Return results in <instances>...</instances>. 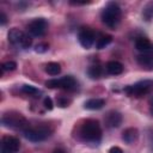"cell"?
<instances>
[{
  "label": "cell",
  "mask_w": 153,
  "mask_h": 153,
  "mask_svg": "<svg viewBox=\"0 0 153 153\" xmlns=\"http://www.w3.org/2000/svg\"><path fill=\"white\" fill-rule=\"evenodd\" d=\"M80 136L86 142H99L102 137V128L99 122L92 118L84 121V123L80 127Z\"/></svg>",
  "instance_id": "obj_1"
},
{
  "label": "cell",
  "mask_w": 153,
  "mask_h": 153,
  "mask_svg": "<svg viewBox=\"0 0 153 153\" xmlns=\"http://www.w3.org/2000/svg\"><path fill=\"white\" fill-rule=\"evenodd\" d=\"M102 22L110 29H115L121 20V8L116 2H108L100 13Z\"/></svg>",
  "instance_id": "obj_2"
},
{
  "label": "cell",
  "mask_w": 153,
  "mask_h": 153,
  "mask_svg": "<svg viewBox=\"0 0 153 153\" xmlns=\"http://www.w3.org/2000/svg\"><path fill=\"white\" fill-rule=\"evenodd\" d=\"M1 123L11 129H20V130H25L29 128V122L19 112L16 111H10L2 115L1 117Z\"/></svg>",
  "instance_id": "obj_3"
},
{
  "label": "cell",
  "mask_w": 153,
  "mask_h": 153,
  "mask_svg": "<svg viewBox=\"0 0 153 153\" xmlns=\"http://www.w3.org/2000/svg\"><path fill=\"white\" fill-rule=\"evenodd\" d=\"M8 41L16 45V47H19V48H23V49H26V48H30L31 44H32V39L31 37L25 33L24 31L17 29V27H13L8 31Z\"/></svg>",
  "instance_id": "obj_4"
},
{
  "label": "cell",
  "mask_w": 153,
  "mask_h": 153,
  "mask_svg": "<svg viewBox=\"0 0 153 153\" xmlns=\"http://www.w3.org/2000/svg\"><path fill=\"white\" fill-rule=\"evenodd\" d=\"M153 88V80H141L134 85L124 87V92L131 97H141Z\"/></svg>",
  "instance_id": "obj_5"
},
{
  "label": "cell",
  "mask_w": 153,
  "mask_h": 153,
  "mask_svg": "<svg viewBox=\"0 0 153 153\" xmlns=\"http://www.w3.org/2000/svg\"><path fill=\"white\" fill-rule=\"evenodd\" d=\"M24 136L32 142H41L44 141L45 139H48V136L50 135V131L48 128L45 127H36V128H27L24 131Z\"/></svg>",
  "instance_id": "obj_6"
},
{
  "label": "cell",
  "mask_w": 153,
  "mask_h": 153,
  "mask_svg": "<svg viewBox=\"0 0 153 153\" xmlns=\"http://www.w3.org/2000/svg\"><path fill=\"white\" fill-rule=\"evenodd\" d=\"M48 23L44 18H36L27 25V32L33 37H41L47 32Z\"/></svg>",
  "instance_id": "obj_7"
},
{
  "label": "cell",
  "mask_w": 153,
  "mask_h": 153,
  "mask_svg": "<svg viewBox=\"0 0 153 153\" xmlns=\"http://www.w3.org/2000/svg\"><path fill=\"white\" fill-rule=\"evenodd\" d=\"M20 147V141L16 136L6 135L1 140V153H17Z\"/></svg>",
  "instance_id": "obj_8"
},
{
  "label": "cell",
  "mask_w": 153,
  "mask_h": 153,
  "mask_svg": "<svg viewBox=\"0 0 153 153\" xmlns=\"http://www.w3.org/2000/svg\"><path fill=\"white\" fill-rule=\"evenodd\" d=\"M78 39L79 43L85 48L90 49L94 43V32L90 27H81L78 32Z\"/></svg>",
  "instance_id": "obj_9"
},
{
  "label": "cell",
  "mask_w": 153,
  "mask_h": 153,
  "mask_svg": "<svg viewBox=\"0 0 153 153\" xmlns=\"http://www.w3.org/2000/svg\"><path fill=\"white\" fill-rule=\"evenodd\" d=\"M105 124L110 128H117L122 123V115L118 111H109L104 117Z\"/></svg>",
  "instance_id": "obj_10"
},
{
  "label": "cell",
  "mask_w": 153,
  "mask_h": 153,
  "mask_svg": "<svg viewBox=\"0 0 153 153\" xmlns=\"http://www.w3.org/2000/svg\"><path fill=\"white\" fill-rule=\"evenodd\" d=\"M76 87V80L71 76V75H66L62 78L57 79V88H63L67 91H72Z\"/></svg>",
  "instance_id": "obj_11"
},
{
  "label": "cell",
  "mask_w": 153,
  "mask_h": 153,
  "mask_svg": "<svg viewBox=\"0 0 153 153\" xmlns=\"http://www.w3.org/2000/svg\"><path fill=\"white\" fill-rule=\"evenodd\" d=\"M137 63L146 71H153V55L148 53H143L136 57Z\"/></svg>",
  "instance_id": "obj_12"
},
{
  "label": "cell",
  "mask_w": 153,
  "mask_h": 153,
  "mask_svg": "<svg viewBox=\"0 0 153 153\" xmlns=\"http://www.w3.org/2000/svg\"><path fill=\"white\" fill-rule=\"evenodd\" d=\"M137 137H139V131H137L136 128H133V127L124 129L123 133H122V140L126 143H129V145L134 143L137 140Z\"/></svg>",
  "instance_id": "obj_13"
},
{
  "label": "cell",
  "mask_w": 153,
  "mask_h": 153,
  "mask_svg": "<svg viewBox=\"0 0 153 153\" xmlns=\"http://www.w3.org/2000/svg\"><path fill=\"white\" fill-rule=\"evenodd\" d=\"M105 105V100L102 98H91L84 103V108L87 110H99Z\"/></svg>",
  "instance_id": "obj_14"
},
{
  "label": "cell",
  "mask_w": 153,
  "mask_h": 153,
  "mask_svg": "<svg viewBox=\"0 0 153 153\" xmlns=\"http://www.w3.org/2000/svg\"><path fill=\"white\" fill-rule=\"evenodd\" d=\"M106 71L111 75H118L123 72V65L118 61H109L105 66Z\"/></svg>",
  "instance_id": "obj_15"
},
{
  "label": "cell",
  "mask_w": 153,
  "mask_h": 153,
  "mask_svg": "<svg viewBox=\"0 0 153 153\" xmlns=\"http://www.w3.org/2000/svg\"><path fill=\"white\" fill-rule=\"evenodd\" d=\"M135 48L139 50V51H142V53H146L148 50L152 49V43L148 38H145V37H139L136 41H135Z\"/></svg>",
  "instance_id": "obj_16"
},
{
  "label": "cell",
  "mask_w": 153,
  "mask_h": 153,
  "mask_svg": "<svg viewBox=\"0 0 153 153\" xmlns=\"http://www.w3.org/2000/svg\"><path fill=\"white\" fill-rule=\"evenodd\" d=\"M111 42H112V37H111L110 35H102V36L97 39L96 47H97V49H103V48L108 47Z\"/></svg>",
  "instance_id": "obj_17"
},
{
  "label": "cell",
  "mask_w": 153,
  "mask_h": 153,
  "mask_svg": "<svg viewBox=\"0 0 153 153\" xmlns=\"http://www.w3.org/2000/svg\"><path fill=\"white\" fill-rule=\"evenodd\" d=\"M45 72L49 75H57L61 72V66L57 62H49L45 65Z\"/></svg>",
  "instance_id": "obj_18"
},
{
  "label": "cell",
  "mask_w": 153,
  "mask_h": 153,
  "mask_svg": "<svg viewBox=\"0 0 153 153\" xmlns=\"http://www.w3.org/2000/svg\"><path fill=\"white\" fill-rule=\"evenodd\" d=\"M87 74L91 79H98L102 75V67L99 66H91L87 69Z\"/></svg>",
  "instance_id": "obj_19"
},
{
  "label": "cell",
  "mask_w": 153,
  "mask_h": 153,
  "mask_svg": "<svg viewBox=\"0 0 153 153\" xmlns=\"http://www.w3.org/2000/svg\"><path fill=\"white\" fill-rule=\"evenodd\" d=\"M22 91L25 94H29V96H37V94H39V90L36 88L32 85H23L22 86Z\"/></svg>",
  "instance_id": "obj_20"
},
{
  "label": "cell",
  "mask_w": 153,
  "mask_h": 153,
  "mask_svg": "<svg viewBox=\"0 0 153 153\" xmlns=\"http://www.w3.org/2000/svg\"><path fill=\"white\" fill-rule=\"evenodd\" d=\"M17 68V63L14 61H6L1 65V71L2 72H12Z\"/></svg>",
  "instance_id": "obj_21"
},
{
  "label": "cell",
  "mask_w": 153,
  "mask_h": 153,
  "mask_svg": "<svg viewBox=\"0 0 153 153\" xmlns=\"http://www.w3.org/2000/svg\"><path fill=\"white\" fill-rule=\"evenodd\" d=\"M142 14H143V17H145L147 20L153 17V1H152V2H148V4L145 6Z\"/></svg>",
  "instance_id": "obj_22"
},
{
  "label": "cell",
  "mask_w": 153,
  "mask_h": 153,
  "mask_svg": "<svg viewBox=\"0 0 153 153\" xmlns=\"http://www.w3.org/2000/svg\"><path fill=\"white\" fill-rule=\"evenodd\" d=\"M56 103H57V105L60 108H66V106H68L71 104V99H68L66 97H57L56 98Z\"/></svg>",
  "instance_id": "obj_23"
},
{
  "label": "cell",
  "mask_w": 153,
  "mask_h": 153,
  "mask_svg": "<svg viewBox=\"0 0 153 153\" xmlns=\"http://www.w3.org/2000/svg\"><path fill=\"white\" fill-rule=\"evenodd\" d=\"M49 49V45L47 43H38L35 45V51L38 54H43Z\"/></svg>",
  "instance_id": "obj_24"
},
{
  "label": "cell",
  "mask_w": 153,
  "mask_h": 153,
  "mask_svg": "<svg viewBox=\"0 0 153 153\" xmlns=\"http://www.w3.org/2000/svg\"><path fill=\"white\" fill-rule=\"evenodd\" d=\"M43 105L47 110H53V108H54V104H53V100L50 97H45L43 99Z\"/></svg>",
  "instance_id": "obj_25"
},
{
  "label": "cell",
  "mask_w": 153,
  "mask_h": 153,
  "mask_svg": "<svg viewBox=\"0 0 153 153\" xmlns=\"http://www.w3.org/2000/svg\"><path fill=\"white\" fill-rule=\"evenodd\" d=\"M6 22H7V17H6V14L1 11V12H0V24H1V25H5Z\"/></svg>",
  "instance_id": "obj_26"
},
{
  "label": "cell",
  "mask_w": 153,
  "mask_h": 153,
  "mask_svg": "<svg viewBox=\"0 0 153 153\" xmlns=\"http://www.w3.org/2000/svg\"><path fill=\"white\" fill-rule=\"evenodd\" d=\"M109 153H123V151H122L120 147H117V146H112V147L109 149Z\"/></svg>",
  "instance_id": "obj_27"
},
{
  "label": "cell",
  "mask_w": 153,
  "mask_h": 153,
  "mask_svg": "<svg viewBox=\"0 0 153 153\" xmlns=\"http://www.w3.org/2000/svg\"><path fill=\"white\" fill-rule=\"evenodd\" d=\"M53 153H66L63 149H61V148H57V149H55Z\"/></svg>",
  "instance_id": "obj_28"
},
{
  "label": "cell",
  "mask_w": 153,
  "mask_h": 153,
  "mask_svg": "<svg viewBox=\"0 0 153 153\" xmlns=\"http://www.w3.org/2000/svg\"><path fill=\"white\" fill-rule=\"evenodd\" d=\"M152 112H153V103H152Z\"/></svg>",
  "instance_id": "obj_29"
}]
</instances>
